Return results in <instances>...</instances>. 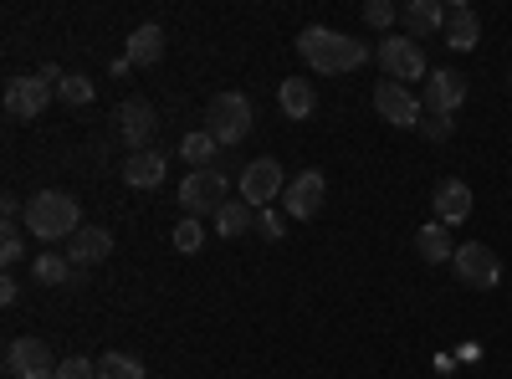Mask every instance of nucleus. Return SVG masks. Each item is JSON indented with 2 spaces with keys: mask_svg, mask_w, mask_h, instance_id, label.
Here are the masks:
<instances>
[{
  "mask_svg": "<svg viewBox=\"0 0 512 379\" xmlns=\"http://www.w3.org/2000/svg\"><path fill=\"white\" fill-rule=\"evenodd\" d=\"M364 21H369L374 31H390V26L400 21V6H390V0H369V6H364Z\"/></svg>",
  "mask_w": 512,
  "mask_h": 379,
  "instance_id": "nucleus-28",
  "label": "nucleus"
},
{
  "mask_svg": "<svg viewBox=\"0 0 512 379\" xmlns=\"http://www.w3.org/2000/svg\"><path fill=\"white\" fill-rule=\"evenodd\" d=\"M379 67H384V77L390 82H420V77H431V67H425V52H420V41H410V36H384L379 41Z\"/></svg>",
  "mask_w": 512,
  "mask_h": 379,
  "instance_id": "nucleus-5",
  "label": "nucleus"
},
{
  "mask_svg": "<svg viewBox=\"0 0 512 379\" xmlns=\"http://www.w3.org/2000/svg\"><path fill=\"white\" fill-rule=\"evenodd\" d=\"M200 246H205V226H200V216H185L175 226V251H190V257H195Z\"/></svg>",
  "mask_w": 512,
  "mask_h": 379,
  "instance_id": "nucleus-27",
  "label": "nucleus"
},
{
  "mask_svg": "<svg viewBox=\"0 0 512 379\" xmlns=\"http://www.w3.org/2000/svg\"><path fill=\"white\" fill-rule=\"evenodd\" d=\"M400 26H405L410 41L441 36L446 31V6H441V0H405V6H400Z\"/></svg>",
  "mask_w": 512,
  "mask_h": 379,
  "instance_id": "nucleus-14",
  "label": "nucleus"
},
{
  "mask_svg": "<svg viewBox=\"0 0 512 379\" xmlns=\"http://www.w3.org/2000/svg\"><path fill=\"white\" fill-rule=\"evenodd\" d=\"M21 257H26V236H21V226H6V236H0V262L16 267Z\"/></svg>",
  "mask_w": 512,
  "mask_h": 379,
  "instance_id": "nucleus-29",
  "label": "nucleus"
},
{
  "mask_svg": "<svg viewBox=\"0 0 512 379\" xmlns=\"http://www.w3.org/2000/svg\"><path fill=\"white\" fill-rule=\"evenodd\" d=\"M446 47L451 52H472L477 47V41H482V21H477V11L472 6H461V0H456V6H446Z\"/></svg>",
  "mask_w": 512,
  "mask_h": 379,
  "instance_id": "nucleus-16",
  "label": "nucleus"
},
{
  "mask_svg": "<svg viewBox=\"0 0 512 379\" xmlns=\"http://www.w3.org/2000/svg\"><path fill=\"white\" fill-rule=\"evenodd\" d=\"M6 369H11L16 379H57L62 359L41 344V339H11V344H6Z\"/></svg>",
  "mask_w": 512,
  "mask_h": 379,
  "instance_id": "nucleus-8",
  "label": "nucleus"
},
{
  "mask_svg": "<svg viewBox=\"0 0 512 379\" xmlns=\"http://www.w3.org/2000/svg\"><path fill=\"white\" fill-rule=\"evenodd\" d=\"M205 134L216 144H241L251 134V98L246 93H216L205 108Z\"/></svg>",
  "mask_w": 512,
  "mask_h": 379,
  "instance_id": "nucleus-3",
  "label": "nucleus"
},
{
  "mask_svg": "<svg viewBox=\"0 0 512 379\" xmlns=\"http://www.w3.org/2000/svg\"><path fill=\"white\" fill-rule=\"evenodd\" d=\"M123 57L134 62V67H154V62L164 57V31H159L154 21L134 26V36H128V47H123Z\"/></svg>",
  "mask_w": 512,
  "mask_h": 379,
  "instance_id": "nucleus-21",
  "label": "nucleus"
},
{
  "mask_svg": "<svg viewBox=\"0 0 512 379\" xmlns=\"http://www.w3.org/2000/svg\"><path fill=\"white\" fill-rule=\"evenodd\" d=\"M451 129H456V123H451V118H441V113H425V118H420V134L431 139V144H446V139H451Z\"/></svg>",
  "mask_w": 512,
  "mask_h": 379,
  "instance_id": "nucleus-30",
  "label": "nucleus"
},
{
  "mask_svg": "<svg viewBox=\"0 0 512 379\" xmlns=\"http://www.w3.org/2000/svg\"><path fill=\"white\" fill-rule=\"evenodd\" d=\"M113 257V236L103 231V226H82L77 236H72V246H67V262L82 272V267H98V262H108Z\"/></svg>",
  "mask_w": 512,
  "mask_h": 379,
  "instance_id": "nucleus-15",
  "label": "nucleus"
},
{
  "mask_svg": "<svg viewBox=\"0 0 512 379\" xmlns=\"http://www.w3.org/2000/svg\"><path fill=\"white\" fill-rule=\"evenodd\" d=\"M256 226V210L246 205V200H226L221 210H216V231L226 236V241H236V236H246Z\"/></svg>",
  "mask_w": 512,
  "mask_h": 379,
  "instance_id": "nucleus-23",
  "label": "nucleus"
},
{
  "mask_svg": "<svg viewBox=\"0 0 512 379\" xmlns=\"http://www.w3.org/2000/svg\"><path fill=\"white\" fill-rule=\"evenodd\" d=\"M118 175H123V185H134V190H159V180H164V154H159V149L128 154V159L118 164Z\"/></svg>",
  "mask_w": 512,
  "mask_h": 379,
  "instance_id": "nucleus-18",
  "label": "nucleus"
},
{
  "mask_svg": "<svg viewBox=\"0 0 512 379\" xmlns=\"http://www.w3.org/2000/svg\"><path fill=\"white\" fill-rule=\"evenodd\" d=\"M31 277H36L41 287H67V282L77 277V267L62 257V251H41V257L31 262Z\"/></svg>",
  "mask_w": 512,
  "mask_h": 379,
  "instance_id": "nucleus-22",
  "label": "nucleus"
},
{
  "mask_svg": "<svg viewBox=\"0 0 512 379\" xmlns=\"http://www.w3.org/2000/svg\"><path fill=\"white\" fill-rule=\"evenodd\" d=\"M26 231L36 241H72L82 231V205L67 195V190H41L26 200Z\"/></svg>",
  "mask_w": 512,
  "mask_h": 379,
  "instance_id": "nucleus-2",
  "label": "nucleus"
},
{
  "mask_svg": "<svg viewBox=\"0 0 512 379\" xmlns=\"http://www.w3.org/2000/svg\"><path fill=\"white\" fill-rule=\"evenodd\" d=\"M36 77H41V82H57V88H62V77H67V72H62L57 62H41V67H36Z\"/></svg>",
  "mask_w": 512,
  "mask_h": 379,
  "instance_id": "nucleus-34",
  "label": "nucleus"
},
{
  "mask_svg": "<svg viewBox=\"0 0 512 379\" xmlns=\"http://www.w3.org/2000/svg\"><path fill=\"white\" fill-rule=\"evenodd\" d=\"M241 200L251 205V210H267L282 190H287V175H282V164L277 159H251L246 170H241Z\"/></svg>",
  "mask_w": 512,
  "mask_h": 379,
  "instance_id": "nucleus-7",
  "label": "nucleus"
},
{
  "mask_svg": "<svg viewBox=\"0 0 512 379\" xmlns=\"http://www.w3.org/2000/svg\"><path fill=\"white\" fill-rule=\"evenodd\" d=\"M277 108L287 113V118H313V108H318V93H313V82H303V77H282L277 82Z\"/></svg>",
  "mask_w": 512,
  "mask_h": 379,
  "instance_id": "nucleus-19",
  "label": "nucleus"
},
{
  "mask_svg": "<svg viewBox=\"0 0 512 379\" xmlns=\"http://www.w3.org/2000/svg\"><path fill=\"white\" fill-rule=\"evenodd\" d=\"M93 93H98V88H93V82L82 77V72H67V77H62V88H57V98H62L67 108H88Z\"/></svg>",
  "mask_w": 512,
  "mask_h": 379,
  "instance_id": "nucleus-26",
  "label": "nucleus"
},
{
  "mask_svg": "<svg viewBox=\"0 0 512 379\" xmlns=\"http://www.w3.org/2000/svg\"><path fill=\"white\" fill-rule=\"evenodd\" d=\"M144 374H149V369H144L134 354H113V349H108V354L98 359V379H144Z\"/></svg>",
  "mask_w": 512,
  "mask_h": 379,
  "instance_id": "nucleus-25",
  "label": "nucleus"
},
{
  "mask_svg": "<svg viewBox=\"0 0 512 379\" xmlns=\"http://www.w3.org/2000/svg\"><path fill=\"white\" fill-rule=\"evenodd\" d=\"M16 298H21V282H16V277H0V303H6V308H11Z\"/></svg>",
  "mask_w": 512,
  "mask_h": 379,
  "instance_id": "nucleus-33",
  "label": "nucleus"
},
{
  "mask_svg": "<svg viewBox=\"0 0 512 379\" xmlns=\"http://www.w3.org/2000/svg\"><path fill=\"white\" fill-rule=\"evenodd\" d=\"M323 195H328V180L318 170H303V175H292L287 190H282V210L292 221H313L318 210H323Z\"/></svg>",
  "mask_w": 512,
  "mask_h": 379,
  "instance_id": "nucleus-12",
  "label": "nucleus"
},
{
  "mask_svg": "<svg viewBox=\"0 0 512 379\" xmlns=\"http://www.w3.org/2000/svg\"><path fill=\"white\" fill-rule=\"evenodd\" d=\"M47 103H52V82H41L36 72H31V77H11V82H6V113H11V118L31 123V118L47 113Z\"/></svg>",
  "mask_w": 512,
  "mask_h": 379,
  "instance_id": "nucleus-13",
  "label": "nucleus"
},
{
  "mask_svg": "<svg viewBox=\"0 0 512 379\" xmlns=\"http://www.w3.org/2000/svg\"><path fill=\"white\" fill-rule=\"evenodd\" d=\"M472 216V185L466 180H441L436 185V221L441 226H461Z\"/></svg>",
  "mask_w": 512,
  "mask_h": 379,
  "instance_id": "nucleus-17",
  "label": "nucleus"
},
{
  "mask_svg": "<svg viewBox=\"0 0 512 379\" xmlns=\"http://www.w3.org/2000/svg\"><path fill=\"white\" fill-rule=\"evenodd\" d=\"M113 123H118V139L128 144V154H144V149L154 144V129H159V118H154V108H149L144 98H128V103H118Z\"/></svg>",
  "mask_w": 512,
  "mask_h": 379,
  "instance_id": "nucleus-9",
  "label": "nucleus"
},
{
  "mask_svg": "<svg viewBox=\"0 0 512 379\" xmlns=\"http://www.w3.org/2000/svg\"><path fill=\"white\" fill-rule=\"evenodd\" d=\"M415 251H420V262H431V267L451 262V257H456V241H451V226H441V221H431V226H420V231H415Z\"/></svg>",
  "mask_w": 512,
  "mask_h": 379,
  "instance_id": "nucleus-20",
  "label": "nucleus"
},
{
  "mask_svg": "<svg viewBox=\"0 0 512 379\" xmlns=\"http://www.w3.org/2000/svg\"><path fill=\"white\" fill-rule=\"evenodd\" d=\"M461 103H466V77H461L456 67H436L431 77H425V93H420V108H425V113L451 118Z\"/></svg>",
  "mask_w": 512,
  "mask_h": 379,
  "instance_id": "nucleus-11",
  "label": "nucleus"
},
{
  "mask_svg": "<svg viewBox=\"0 0 512 379\" xmlns=\"http://www.w3.org/2000/svg\"><path fill=\"white\" fill-rule=\"evenodd\" d=\"M216 149H221V144L210 139L205 129H195V134H185V139H180V159L190 164V170H210V159H216Z\"/></svg>",
  "mask_w": 512,
  "mask_h": 379,
  "instance_id": "nucleus-24",
  "label": "nucleus"
},
{
  "mask_svg": "<svg viewBox=\"0 0 512 379\" xmlns=\"http://www.w3.org/2000/svg\"><path fill=\"white\" fill-rule=\"evenodd\" d=\"M256 231H262L267 241H282V231H287V216H277L272 205H267V210H256Z\"/></svg>",
  "mask_w": 512,
  "mask_h": 379,
  "instance_id": "nucleus-32",
  "label": "nucleus"
},
{
  "mask_svg": "<svg viewBox=\"0 0 512 379\" xmlns=\"http://www.w3.org/2000/svg\"><path fill=\"white\" fill-rule=\"evenodd\" d=\"M451 267H456V282H461V287H477V292H492V287L502 282L497 251L482 246V241H461L456 257H451Z\"/></svg>",
  "mask_w": 512,
  "mask_h": 379,
  "instance_id": "nucleus-4",
  "label": "nucleus"
},
{
  "mask_svg": "<svg viewBox=\"0 0 512 379\" xmlns=\"http://www.w3.org/2000/svg\"><path fill=\"white\" fill-rule=\"evenodd\" d=\"M297 57H303L313 72L323 77H344V72H359L369 62V47L333 26H308L303 36H297Z\"/></svg>",
  "mask_w": 512,
  "mask_h": 379,
  "instance_id": "nucleus-1",
  "label": "nucleus"
},
{
  "mask_svg": "<svg viewBox=\"0 0 512 379\" xmlns=\"http://www.w3.org/2000/svg\"><path fill=\"white\" fill-rule=\"evenodd\" d=\"M57 379H98V364H93V359H82V354H72V359H62Z\"/></svg>",
  "mask_w": 512,
  "mask_h": 379,
  "instance_id": "nucleus-31",
  "label": "nucleus"
},
{
  "mask_svg": "<svg viewBox=\"0 0 512 379\" xmlns=\"http://www.w3.org/2000/svg\"><path fill=\"white\" fill-rule=\"evenodd\" d=\"M180 205H185V216H216L226 205V175L216 164H210V170H190L185 185H180Z\"/></svg>",
  "mask_w": 512,
  "mask_h": 379,
  "instance_id": "nucleus-6",
  "label": "nucleus"
},
{
  "mask_svg": "<svg viewBox=\"0 0 512 379\" xmlns=\"http://www.w3.org/2000/svg\"><path fill=\"white\" fill-rule=\"evenodd\" d=\"M507 93H512V77H507Z\"/></svg>",
  "mask_w": 512,
  "mask_h": 379,
  "instance_id": "nucleus-35",
  "label": "nucleus"
},
{
  "mask_svg": "<svg viewBox=\"0 0 512 379\" xmlns=\"http://www.w3.org/2000/svg\"><path fill=\"white\" fill-rule=\"evenodd\" d=\"M374 108H379L384 123H395V129H420V118H425L420 98L410 88H400V82H390V77L374 88Z\"/></svg>",
  "mask_w": 512,
  "mask_h": 379,
  "instance_id": "nucleus-10",
  "label": "nucleus"
}]
</instances>
